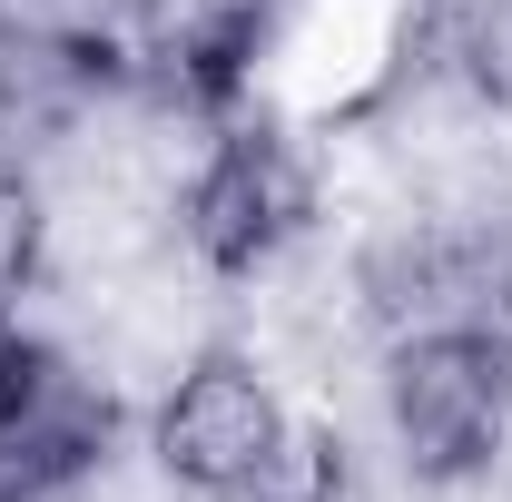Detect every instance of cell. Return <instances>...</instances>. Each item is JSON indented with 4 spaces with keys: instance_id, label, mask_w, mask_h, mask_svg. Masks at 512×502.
Segmentation results:
<instances>
[{
    "instance_id": "1",
    "label": "cell",
    "mask_w": 512,
    "mask_h": 502,
    "mask_svg": "<svg viewBox=\"0 0 512 502\" xmlns=\"http://www.w3.org/2000/svg\"><path fill=\"white\" fill-rule=\"evenodd\" d=\"M512 414V345L483 325H414L384 345V443L424 473L463 483L503 453Z\"/></svg>"
},
{
    "instance_id": "2",
    "label": "cell",
    "mask_w": 512,
    "mask_h": 502,
    "mask_svg": "<svg viewBox=\"0 0 512 502\" xmlns=\"http://www.w3.org/2000/svg\"><path fill=\"white\" fill-rule=\"evenodd\" d=\"M276 434H286V394L256 375L247 355H207V365H188V375L158 394V414H148L158 463H168L178 483H207V493H237Z\"/></svg>"
},
{
    "instance_id": "3",
    "label": "cell",
    "mask_w": 512,
    "mask_h": 502,
    "mask_svg": "<svg viewBox=\"0 0 512 502\" xmlns=\"http://www.w3.org/2000/svg\"><path fill=\"white\" fill-rule=\"evenodd\" d=\"M335 493H345V434L316 424V414H286V434L237 483V502H335Z\"/></svg>"
},
{
    "instance_id": "4",
    "label": "cell",
    "mask_w": 512,
    "mask_h": 502,
    "mask_svg": "<svg viewBox=\"0 0 512 502\" xmlns=\"http://www.w3.org/2000/svg\"><path fill=\"white\" fill-rule=\"evenodd\" d=\"M50 276V207L20 168H0V325H20Z\"/></svg>"
}]
</instances>
